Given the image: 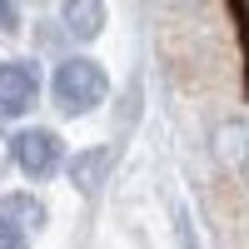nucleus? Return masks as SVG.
<instances>
[{
  "mask_svg": "<svg viewBox=\"0 0 249 249\" xmlns=\"http://www.w3.org/2000/svg\"><path fill=\"white\" fill-rule=\"evenodd\" d=\"M60 25L75 40H95L105 30V0H65L60 5Z\"/></svg>",
  "mask_w": 249,
  "mask_h": 249,
  "instance_id": "nucleus-6",
  "label": "nucleus"
},
{
  "mask_svg": "<svg viewBox=\"0 0 249 249\" xmlns=\"http://www.w3.org/2000/svg\"><path fill=\"white\" fill-rule=\"evenodd\" d=\"M5 120H10V115H5V105H0V124H5Z\"/></svg>",
  "mask_w": 249,
  "mask_h": 249,
  "instance_id": "nucleus-10",
  "label": "nucleus"
},
{
  "mask_svg": "<svg viewBox=\"0 0 249 249\" xmlns=\"http://www.w3.org/2000/svg\"><path fill=\"white\" fill-rule=\"evenodd\" d=\"M10 155H15V164H20L35 184H40V179H55L60 170H65V140H60L55 130H45V124L20 130V135L10 140Z\"/></svg>",
  "mask_w": 249,
  "mask_h": 249,
  "instance_id": "nucleus-2",
  "label": "nucleus"
},
{
  "mask_svg": "<svg viewBox=\"0 0 249 249\" xmlns=\"http://www.w3.org/2000/svg\"><path fill=\"white\" fill-rule=\"evenodd\" d=\"M50 90H55V105L65 110V115H90L100 100L110 95V75H105V65H100V60H90V55H70V60H60V65H55Z\"/></svg>",
  "mask_w": 249,
  "mask_h": 249,
  "instance_id": "nucleus-1",
  "label": "nucleus"
},
{
  "mask_svg": "<svg viewBox=\"0 0 249 249\" xmlns=\"http://www.w3.org/2000/svg\"><path fill=\"white\" fill-rule=\"evenodd\" d=\"M40 100V65L35 60H5L0 65V105L5 115H25Z\"/></svg>",
  "mask_w": 249,
  "mask_h": 249,
  "instance_id": "nucleus-3",
  "label": "nucleus"
},
{
  "mask_svg": "<svg viewBox=\"0 0 249 249\" xmlns=\"http://www.w3.org/2000/svg\"><path fill=\"white\" fill-rule=\"evenodd\" d=\"M105 175H110V150H105V144H95V150H85V155L70 160V179H75L80 195H95Z\"/></svg>",
  "mask_w": 249,
  "mask_h": 249,
  "instance_id": "nucleus-7",
  "label": "nucleus"
},
{
  "mask_svg": "<svg viewBox=\"0 0 249 249\" xmlns=\"http://www.w3.org/2000/svg\"><path fill=\"white\" fill-rule=\"evenodd\" d=\"M0 30H20V0H0Z\"/></svg>",
  "mask_w": 249,
  "mask_h": 249,
  "instance_id": "nucleus-8",
  "label": "nucleus"
},
{
  "mask_svg": "<svg viewBox=\"0 0 249 249\" xmlns=\"http://www.w3.org/2000/svg\"><path fill=\"white\" fill-rule=\"evenodd\" d=\"M170 5H184V0H170Z\"/></svg>",
  "mask_w": 249,
  "mask_h": 249,
  "instance_id": "nucleus-11",
  "label": "nucleus"
},
{
  "mask_svg": "<svg viewBox=\"0 0 249 249\" xmlns=\"http://www.w3.org/2000/svg\"><path fill=\"white\" fill-rule=\"evenodd\" d=\"M0 249H30V239H20L15 230H5V224H0Z\"/></svg>",
  "mask_w": 249,
  "mask_h": 249,
  "instance_id": "nucleus-9",
  "label": "nucleus"
},
{
  "mask_svg": "<svg viewBox=\"0 0 249 249\" xmlns=\"http://www.w3.org/2000/svg\"><path fill=\"white\" fill-rule=\"evenodd\" d=\"M214 155L234 175H249V120H219L214 124Z\"/></svg>",
  "mask_w": 249,
  "mask_h": 249,
  "instance_id": "nucleus-5",
  "label": "nucleus"
},
{
  "mask_svg": "<svg viewBox=\"0 0 249 249\" xmlns=\"http://www.w3.org/2000/svg\"><path fill=\"white\" fill-rule=\"evenodd\" d=\"M45 219H50V210H45V199H40V195H25V190L0 195V224L15 230L20 239L40 234V230H45Z\"/></svg>",
  "mask_w": 249,
  "mask_h": 249,
  "instance_id": "nucleus-4",
  "label": "nucleus"
}]
</instances>
